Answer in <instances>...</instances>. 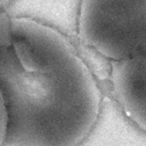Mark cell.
Masks as SVG:
<instances>
[{"mask_svg": "<svg viewBox=\"0 0 146 146\" xmlns=\"http://www.w3.org/2000/svg\"><path fill=\"white\" fill-rule=\"evenodd\" d=\"M12 1L13 0H0V10L7 7Z\"/></svg>", "mask_w": 146, "mask_h": 146, "instance_id": "cell-4", "label": "cell"}, {"mask_svg": "<svg viewBox=\"0 0 146 146\" xmlns=\"http://www.w3.org/2000/svg\"><path fill=\"white\" fill-rule=\"evenodd\" d=\"M8 24L0 51L7 138L17 146H79L101 111L94 74L57 29L25 16Z\"/></svg>", "mask_w": 146, "mask_h": 146, "instance_id": "cell-1", "label": "cell"}, {"mask_svg": "<svg viewBox=\"0 0 146 146\" xmlns=\"http://www.w3.org/2000/svg\"><path fill=\"white\" fill-rule=\"evenodd\" d=\"M111 82L114 97L123 113L140 130L145 132V52L113 61Z\"/></svg>", "mask_w": 146, "mask_h": 146, "instance_id": "cell-3", "label": "cell"}, {"mask_svg": "<svg viewBox=\"0 0 146 146\" xmlns=\"http://www.w3.org/2000/svg\"><path fill=\"white\" fill-rule=\"evenodd\" d=\"M146 0H80L78 34L112 61L143 52Z\"/></svg>", "mask_w": 146, "mask_h": 146, "instance_id": "cell-2", "label": "cell"}]
</instances>
